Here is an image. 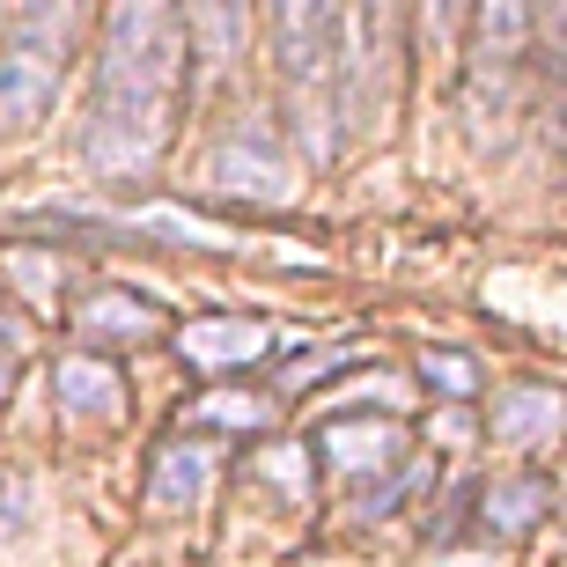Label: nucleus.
I'll list each match as a JSON object with an SVG mask.
<instances>
[{
	"instance_id": "4468645a",
	"label": "nucleus",
	"mask_w": 567,
	"mask_h": 567,
	"mask_svg": "<svg viewBox=\"0 0 567 567\" xmlns=\"http://www.w3.org/2000/svg\"><path fill=\"white\" fill-rule=\"evenodd\" d=\"M258 472H266L280 494H295V502H302V480H295V472H302V450H274V457L258 464Z\"/></svg>"
},
{
	"instance_id": "6e6552de",
	"label": "nucleus",
	"mask_w": 567,
	"mask_h": 567,
	"mask_svg": "<svg viewBox=\"0 0 567 567\" xmlns=\"http://www.w3.org/2000/svg\"><path fill=\"white\" fill-rule=\"evenodd\" d=\"M52 391H60V413L96 421V427H111L118 413H126V377H118L104 354H66L60 377H52Z\"/></svg>"
},
{
	"instance_id": "2eb2a0df",
	"label": "nucleus",
	"mask_w": 567,
	"mask_h": 567,
	"mask_svg": "<svg viewBox=\"0 0 567 567\" xmlns=\"http://www.w3.org/2000/svg\"><path fill=\"white\" fill-rule=\"evenodd\" d=\"M16 369H22V324H16V317H0V391H8Z\"/></svg>"
},
{
	"instance_id": "7ed1b4c3",
	"label": "nucleus",
	"mask_w": 567,
	"mask_h": 567,
	"mask_svg": "<svg viewBox=\"0 0 567 567\" xmlns=\"http://www.w3.org/2000/svg\"><path fill=\"white\" fill-rule=\"evenodd\" d=\"M274 38H280V74H288V104H295V126H302V147H310V155H332L339 16L332 8H280Z\"/></svg>"
},
{
	"instance_id": "f8f14e48",
	"label": "nucleus",
	"mask_w": 567,
	"mask_h": 567,
	"mask_svg": "<svg viewBox=\"0 0 567 567\" xmlns=\"http://www.w3.org/2000/svg\"><path fill=\"white\" fill-rule=\"evenodd\" d=\"M192 421L199 427H266L274 413H266V399H251V391H207V399L192 405Z\"/></svg>"
},
{
	"instance_id": "ddd939ff",
	"label": "nucleus",
	"mask_w": 567,
	"mask_h": 567,
	"mask_svg": "<svg viewBox=\"0 0 567 567\" xmlns=\"http://www.w3.org/2000/svg\"><path fill=\"white\" fill-rule=\"evenodd\" d=\"M427 383H435V391H450V399H464V391H472V361L464 354H427Z\"/></svg>"
},
{
	"instance_id": "f257e3e1",
	"label": "nucleus",
	"mask_w": 567,
	"mask_h": 567,
	"mask_svg": "<svg viewBox=\"0 0 567 567\" xmlns=\"http://www.w3.org/2000/svg\"><path fill=\"white\" fill-rule=\"evenodd\" d=\"M185 82V16L155 0L111 8L96 44V96L82 126V163L96 177H141L169 141V111Z\"/></svg>"
},
{
	"instance_id": "f03ea898",
	"label": "nucleus",
	"mask_w": 567,
	"mask_h": 567,
	"mask_svg": "<svg viewBox=\"0 0 567 567\" xmlns=\"http://www.w3.org/2000/svg\"><path fill=\"white\" fill-rule=\"evenodd\" d=\"M74 8H38V16H22L0 44V141H16L30 133L52 111L66 82V44H74Z\"/></svg>"
},
{
	"instance_id": "39448f33",
	"label": "nucleus",
	"mask_w": 567,
	"mask_h": 567,
	"mask_svg": "<svg viewBox=\"0 0 567 567\" xmlns=\"http://www.w3.org/2000/svg\"><path fill=\"white\" fill-rule=\"evenodd\" d=\"M567 435V399L553 383H502L494 391V442L508 450H546Z\"/></svg>"
},
{
	"instance_id": "0eeeda50",
	"label": "nucleus",
	"mask_w": 567,
	"mask_h": 567,
	"mask_svg": "<svg viewBox=\"0 0 567 567\" xmlns=\"http://www.w3.org/2000/svg\"><path fill=\"white\" fill-rule=\"evenodd\" d=\"M317 457L332 464L339 480H369V472H391V464L405 457V427L399 421H383V427L377 421L369 427L361 421H332L324 435H317Z\"/></svg>"
},
{
	"instance_id": "1a4fd4ad",
	"label": "nucleus",
	"mask_w": 567,
	"mask_h": 567,
	"mask_svg": "<svg viewBox=\"0 0 567 567\" xmlns=\"http://www.w3.org/2000/svg\"><path fill=\"white\" fill-rule=\"evenodd\" d=\"M214 486V450L199 435L192 442H163L155 450V472H147V508H163V516H177V508H199Z\"/></svg>"
},
{
	"instance_id": "9d476101",
	"label": "nucleus",
	"mask_w": 567,
	"mask_h": 567,
	"mask_svg": "<svg viewBox=\"0 0 567 567\" xmlns=\"http://www.w3.org/2000/svg\"><path fill=\"white\" fill-rule=\"evenodd\" d=\"M74 324H82L89 347H141V339L163 332V310L141 302V295H126V288H96V295H82Z\"/></svg>"
},
{
	"instance_id": "423d86ee",
	"label": "nucleus",
	"mask_w": 567,
	"mask_h": 567,
	"mask_svg": "<svg viewBox=\"0 0 567 567\" xmlns=\"http://www.w3.org/2000/svg\"><path fill=\"white\" fill-rule=\"evenodd\" d=\"M177 347H185L192 369L229 377V369H251V361L274 354V332H266V324H251V317H199V324H185V332H177Z\"/></svg>"
},
{
	"instance_id": "9b49d317",
	"label": "nucleus",
	"mask_w": 567,
	"mask_h": 567,
	"mask_svg": "<svg viewBox=\"0 0 567 567\" xmlns=\"http://www.w3.org/2000/svg\"><path fill=\"white\" fill-rule=\"evenodd\" d=\"M538 508H546V486H538V480H508V472H494V486L480 494L486 530H530V524H538Z\"/></svg>"
},
{
	"instance_id": "20e7f679",
	"label": "nucleus",
	"mask_w": 567,
	"mask_h": 567,
	"mask_svg": "<svg viewBox=\"0 0 567 567\" xmlns=\"http://www.w3.org/2000/svg\"><path fill=\"white\" fill-rule=\"evenodd\" d=\"M199 185L229 192V199H251V207H288V199H295V169H288V155H280L274 133L236 126V133H221V141L207 147Z\"/></svg>"
}]
</instances>
